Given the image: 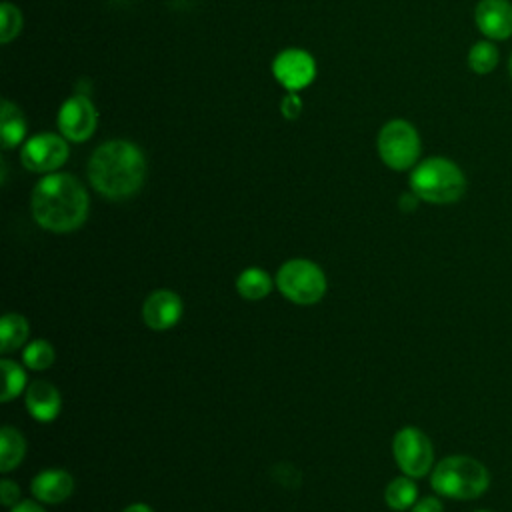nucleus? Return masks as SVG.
<instances>
[{
	"label": "nucleus",
	"mask_w": 512,
	"mask_h": 512,
	"mask_svg": "<svg viewBox=\"0 0 512 512\" xmlns=\"http://www.w3.org/2000/svg\"><path fill=\"white\" fill-rule=\"evenodd\" d=\"M86 188L72 174H48L32 190L34 220L50 232H72L88 216Z\"/></svg>",
	"instance_id": "1"
},
{
	"label": "nucleus",
	"mask_w": 512,
	"mask_h": 512,
	"mask_svg": "<svg viewBox=\"0 0 512 512\" xmlns=\"http://www.w3.org/2000/svg\"><path fill=\"white\" fill-rule=\"evenodd\" d=\"M90 184L106 198L122 200L136 194L146 178V160L128 140L100 144L88 162Z\"/></svg>",
	"instance_id": "2"
},
{
	"label": "nucleus",
	"mask_w": 512,
	"mask_h": 512,
	"mask_svg": "<svg viewBox=\"0 0 512 512\" xmlns=\"http://www.w3.org/2000/svg\"><path fill=\"white\" fill-rule=\"evenodd\" d=\"M430 484L440 496L456 498V500H472L486 492L490 484V476L486 466L476 458L446 456L434 466Z\"/></svg>",
	"instance_id": "3"
},
{
	"label": "nucleus",
	"mask_w": 512,
	"mask_h": 512,
	"mask_svg": "<svg viewBox=\"0 0 512 512\" xmlns=\"http://www.w3.org/2000/svg\"><path fill=\"white\" fill-rule=\"evenodd\" d=\"M412 192L430 204H452L466 192L464 172L448 158H428L410 174Z\"/></svg>",
	"instance_id": "4"
},
{
	"label": "nucleus",
	"mask_w": 512,
	"mask_h": 512,
	"mask_svg": "<svg viewBox=\"0 0 512 512\" xmlns=\"http://www.w3.org/2000/svg\"><path fill=\"white\" fill-rule=\"evenodd\" d=\"M276 286L290 302L308 306L322 300L326 292V276L312 260L294 258L280 266Z\"/></svg>",
	"instance_id": "5"
},
{
	"label": "nucleus",
	"mask_w": 512,
	"mask_h": 512,
	"mask_svg": "<svg viewBox=\"0 0 512 512\" xmlns=\"http://www.w3.org/2000/svg\"><path fill=\"white\" fill-rule=\"evenodd\" d=\"M378 154L392 170H406L420 156V136L406 120H390L378 134Z\"/></svg>",
	"instance_id": "6"
},
{
	"label": "nucleus",
	"mask_w": 512,
	"mask_h": 512,
	"mask_svg": "<svg viewBox=\"0 0 512 512\" xmlns=\"http://www.w3.org/2000/svg\"><path fill=\"white\" fill-rule=\"evenodd\" d=\"M392 452L398 468L410 478H422L430 472L434 462L430 438L414 426H406L394 434Z\"/></svg>",
	"instance_id": "7"
},
{
	"label": "nucleus",
	"mask_w": 512,
	"mask_h": 512,
	"mask_svg": "<svg viewBox=\"0 0 512 512\" xmlns=\"http://www.w3.org/2000/svg\"><path fill=\"white\" fill-rule=\"evenodd\" d=\"M98 124V112L90 98L82 92L72 94L58 112V128L70 142L88 140Z\"/></svg>",
	"instance_id": "8"
},
{
	"label": "nucleus",
	"mask_w": 512,
	"mask_h": 512,
	"mask_svg": "<svg viewBox=\"0 0 512 512\" xmlns=\"http://www.w3.org/2000/svg\"><path fill=\"white\" fill-rule=\"evenodd\" d=\"M68 158V144L58 134H36L28 138L20 150L24 168L32 172H52L60 168Z\"/></svg>",
	"instance_id": "9"
},
{
	"label": "nucleus",
	"mask_w": 512,
	"mask_h": 512,
	"mask_svg": "<svg viewBox=\"0 0 512 512\" xmlns=\"http://www.w3.org/2000/svg\"><path fill=\"white\" fill-rule=\"evenodd\" d=\"M272 74L288 92H296L306 88L314 80L316 64L308 52L288 48L274 58Z\"/></svg>",
	"instance_id": "10"
},
{
	"label": "nucleus",
	"mask_w": 512,
	"mask_h": 512,
	"mask_svg": "<svg viewBox=\"0 0 512 512\" xmlns=\"http://www.w3.org/2000/svg\"><path fill=\"white\" fill-rule=\"evenodd\" d=\"M182 316V300L172 290H154L142 304V320L152 330H168Z\"/></svg>",
	"instance_id": "11"
},
{
	"label": "nucleus",
	"mask_w": 512,
	"mask_h": 512,
	"mask_svg": "<svg viewBox=\"0 0 512 512\" xmlns=\"http://www.w3.org/2000/svg\"><path fill=\"white\" fill-rule=\"evenodd\" d=\"M478 30L492 40L512 36V4L508 0H480L474 10Z\"/></svg>",
	"instance_id": "12"
},
{
	"label": "nucleus",
	"mask_w": 512,
	"mask_h": 512,
	"mask_svg": "<svg viewBox=\"0 0 512 512\" xmlns=\"http://www.w3.org/2000/svg\"><path fill=\"white\" fill-rule=\"evenodd\" d=\"M30 490L34 498L44 504H60L72 494L74 478L62 468L42 470L32 478Z\"/></svg>",
	"instance_id": "13"
},
{
	"label": "nucleus",
	"mask_w": 512,
	"mask_h": 512,
	"mask_svg": "<svg viewBox=\"0 0 512 512\" xmlns=\"http://www.w3.org/2000/svg\"><path fill=\"white\" fill-rule=\"evenodd\" d=\"M62 398L54 384L46 380H34L26 388V408L30 416H34L40 422H50L60 414Z\"/></svg>",
	"instance_id": "14"
},
{
	"label": "nucleus",
	"mask_w": 512,
	"mask_h": 512,
	"mask_svg": "<svg viewBox=\"0 0 512 512\" xmlns=\"http://www.w3.org/2000/svg\"><path fill=\"white\" fill-rule=\"evenodd\" d=\"M0 134H2V148H14L24 140V134H26V120L20 108L8 100H4L0 108Z\"/></svg>",
	"instance_id": "15"
},
{
	"label": "nucleus",
	"mask_w": 512,
	"mask_h": 512,
	"mask_svg": "<svg viewBox=\"0 0 512 512\" xmlns=\"http://www.w3.org/2000/svg\"><path fill=\"white\" fill-rule=\"evenodd\" d=\"M26 454V440L24 436L12 428V426H2L0 430V470L10 472L16 468Z\"/></svg>",
	"instance_id": "16"
},
{
	"label": "nucleus",
	"mask_w": 512,
	"mask_h": 512,
	"mask_svg": "<svg viewBox=\"0 0 512 512\" xmlns=\"http://www.w3.org/2000/svg\"><path fill=\"white\" fill-rule=\"evenodd\" d=\"M236 290L246 300H262L272 290V278L262 268H246L236 278Z\"/></svg>",
	"instance_id": "17"
},
{
	"label": "nucleus",
	"mask_w": 512,
	"mask_h": 512,
	"mask_svg": "<svg viewBox=\"0 0 512 512\" xmlns=\"http://www.w3.org/2000/svg\"><path fill=\"white\" fill-rule=\"evenodd\" d=\"M28 338V320L22 314L8 312L0 322V352L8 354L20 348Z\"/></svg>",
	"instance_id": "18"
},
{
	"label": "nucleus",
	"mask_w": 512,
	"mask_h": 512,
	"mask_svg": "<svg viewBox=\"0 0 512 512\" xmlns=\"http://www.w3.org/2000/svg\"><path fill=\"white\" fill-rule=\"evenodd\" d=\"M416 496H418V488L410 476L394 478L384 490V500L392 510L412 508L416 504Z\"/></svg>",
	"instance_id": "19"
},
{
	"label": "nucleus",
	"mask_w": 512,
	"mask_h": 512,
	"mask_svg": "<svg viewBox=\"0 0 512 512\" xmlns=\"http://www.w3.org/2000/svg\"><path fill=\"white\" fill-rule=\"evenodd\" d=\"M500 60V52L498 48L488 42V40H482V42H476L470 52H468V66L470 70H474L476 74H488L496 68Z\"/></svg>",
	"instance_id": "20"
},
{
	"label": "nucleus",
	"mask_w": 512,
	"mask_h": 512,
	"mask_svg": "<svg viewBox=\"0 0 512 512\" xmlns=\"http://www.w3.org/2000/svg\"><path fill=\"white\" fill-rule=\"evenodd\" d=\"M0 366H2V372H4V386H2V392H0V400L10 402L12 398H16L24 390L26 374L14 360H8V358L0 360Z\"/></svg>",
	"instance_id": "21"
},
{
	"label": "nucleus",
	"mask_w": 512,
	"mask_h": 512,
	"mask_svg": "<svg viewBox=\"0 0 512 512\" xmlns=\"http://www.w3.org/2000/svg\"><path fill=\"white\" fill-rule=\"evenodd\" d=\"M54 348L50 342L46 340H32L26 348H24V354H22V360L28 368L32 370H46L52 366L54 362Z\"/></svg>",
	"instance_id": "22"
},
{
	"label": "nucleus",
	"mask_w": 512,
	"mask_h": 512,
	"mask_svg": "<svg viewBox=\"0 0 512 512\" xmlns=\"http://www.w3.org/2000/svg\"><path fill=\"white\" fill-rule=\"evenodd\" d=\"M0 22H2V28H0V42L2 44H8L10 40H14L20 30H22V14L20 10L10 4V2H4L2 8H0Z\"/></svg>",
	"instance_id": "23"
},
{
	"label": "nucleus",
	"mask_w": 512,
	"mask_h": 512,
	"mask_svg": "<svg viewBox=\"0 0 512 512\" xmlns=\"http://www.w3.org/2000/svg\"><path fill=\"white\" fill-rule=\"evenodd\" d=\"M280 110H282V116L288 118V120L298 118L300 112H302V98H300L296 92H288V94L282 98Z\"/></svg>",
	"instance_id": "24"
},
{
	"label": "nucleus",
	"mask_w": 512,
	"mask_h": 512,
	"mask_svg": "<svg viewBox=\"0 0 512 512\" xmlns=\"http://www.w3.org/2000/svg\"><path fill=\"white\" fill-rule=\"evenodd\" d=\"M18 498H20V488L16 482L4 478L0 482V500L4 506H16L18 504Z\"/></svg>",
	"instance_id": "25"
},
{
	"label": "nucleus",
	"mask_w": 512,
	"mask_h": 512,
	"mask_svg": "<svg viewBox=\"0 0 512 512\" xmlns=\"http://www.w3.org/2000/svg\"><path fill=\"white\" fill-rule=\"evenodd\" d=\"M412 512H444V508H442V502L438 498L426 496V498H422L420 502H416L412 506Z\"/></svg>",
	"instance_id": "26"
},
{
	"label": "nucleus",
	"mask_w": 512,
	"mask_h": 512,
	"mask_svg": "<svg viewBox=\"0 0 512 512\" xmlns=\"http://www.w3.org/2000/svg\"><path fill=\"white\" fill-rule=\"evenodd\" d=\"M10 512H46V510L32 500H24V502H18L16 506H12Z\"/></svg>",
	"instance_id": "27"
},
{
	"label": "nucleus",
	"mask_w": 512,
	"mask_h": 512,
	"mask_svg": "<svg viewBox=\"0 0 512 512\" xmlns=\"http://www.w3.org/2000/svg\"><path fill=\"white\" fill-rule=\"evenodd\" d=\"M416 194L412 192V194H404L402 198H400V208H404V210H412L414 206H416Z\"/></svg>",
	"instance_id": "28"
},
{
	"label": "nucleus",
	"mask_w": 512,
	"mask_h": 512,
	"mask_svg": "<svg viewBox=\"0 0 512 512\" xmlns=\"http://www.w3.org/2000/svg\"><path fill=\"white\" fill-rule=\"evenodd\" d=\"M124 512H154L148 504H142V502H136V504H130L128 508H124Z\"/></svg>",
	"instance_id": "29"
},
{
	"label": "nucleus",
	"mask_w": 512,
	"mask_h": 512,
	"mask_svg": "<svg viewBox=\"0 0 512 512\" xmlns=\"http://www.w3.org/2000/svg\"><path fill=\"white\" fill-rule=\"evenodd\" d=\"M510 76H512V56H510Z\"/></svg>",
	"instance_id": "30"
},
{
	"label": "nucleus",
	"mask_w": 512,
	"mask_h": 512,
	"mask_svg": "<svg viewBox=\"0 0 512 512\" xmlns=\"http://www.w3.org/2000/svg\"><path fill=\"white\" fill-rule=\"evenodd\" d=\"M476 512H490V510H476Z\"/></svg>",
	"instance_id": "31"
}]
</instances>
